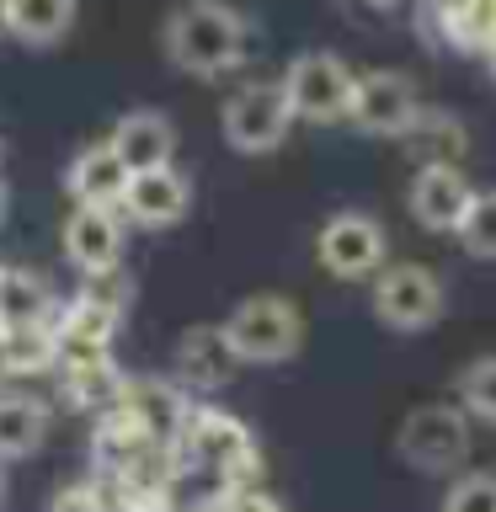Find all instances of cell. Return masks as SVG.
Masks as SVG:
<instances>
[{
	"label": "cell",
	"instance_id": "obj_4",
	"mask_svg": "<svg viewBox=\"0 0 496 512\" xmlns=\"http://www.w3.org/2000/svg\"><path fill=\"white\" fill-rule=\"evenodd\" d=\"M315 256L331 278L342 283H368L384 272V256H390V240H384V224L368 214V208H342L320 224L315 235Z\"/></svg>",
	"mask_w": 496,
	"mask_h": 512
},
{
	"label": "cell",
	"instance_id": "obj_30",
	"mask_svg": "<svg viewBox=\"0 0 496 512\" xmlns=\"http://www.w3.org/2000/svg\"><path fill=\"white\" fill-rule=\"evenodd\" d=\"M6 203H11V198H6V182H0V219H6Z\"/></svg>",
	"mask_w": 496,
	"mask_h": 512
},
{
	"label": "cell",
	"instance_id": "obj_9",
	"mask_svg": "<svg viewBox=\"0 0 496 512\" xmlns=\"http://www.w3.org/2000/svg\"><path fill=\"white\" fill-rule=\"evenodd\" d=\"M406 203H411V219L422 224V230L459 235V224H464V214H470V203H475V187H470V176H464L454 160H427V166L411 176Z\"/></svg>",
	"mask_w": 496,
	"mask_h": 512
},
{
	"label": "cell",
	"instance_id": "obj_5",
	"mask_svg": "<svg viewBox=\"0 0 496 512\" xmlns=\"http://www.w3.org/2000/svg\"><path fill=\"white\" fill-rule=\"evenodd\" d=\"M283 91L299 123H347L352 96H358V75L336 54H299L283 70Z\"/></svg>",
	"mask_w": 496,
	"mask_h": 512
},
{
	"label": "cell",
	"instance_id": "obj_21",
	"mask_svg": "<svg viewBox=\"0 0 496 512\" xmlns=\"http://www.w3.org/2000/svg\"><path fill=\"white\" fill-rule=\"evenodd\" d=\"M0 320L6 326H38L48 320V283L38 272L6 267V288H0Z\"/></svg>",
	"mask_w": 496,
	"mask_h": 512
},
{
	"label": "cell",
	"instance_id": "obj_14",
	"mask_svg": "<svg viewBox=\"0 0 496 512\" xmlns=\"http://www.w3.org/2000/svg\"><path fill=\"white\" fill-rule=\"evenodd\" d=\"M187 448L192 464H203V470H235L240 459L251 454V432L240 416L219 411V406H192L187 411V427L182 438H176Z\"/></svg>",
	"mask_w": 496,
	"mask_h": 512
},
{
	"label": "cell",
	"instance_id": "obj_23",
	"mask_svg": "<svg viewBox=\"0 0 496 512\" xmlns=\"http://www.w3.org/2000/svg\"><path fill=\"white\" fill-rule=\"evenodd\" d=\"M459 246L480 262H496V192H475L470 214L459 224Z\"/></svg>",
	"mask_w": 496,
	"mask_h": 512
},
{
	"label": "cell",
	"instance_id": "obj_3",
	"mask_svg": "<svg viewBox=\"0 0 496 512\" xmlns=\"http://www.w3.org/2000/svg\"><path fill=\"white\" fill-rule=\"evenodd\" d=\"M294 128V107H288L283 80H251L219 107V134L235 155H272Z\"/></svg>",
	"mask_w": 496,
	"mask_h": 512
},
{
	"label": "cell",
	"instance_id": "obj_16",
	"mask_svg": "<svg viewBox=\"0 0 496 512\" xmlns=\"http://www.w3.org/2000/svg\"><path fill=\"white\" fill-rule=\"evenodd\" d=\"M128 176H134V171L123 166V155L112 150V144H91V150H80V155L70 160V171H64V187H70L75 203L118 208Z\"/></svg>",
	"mask_w": 496,
	"mask_h": 512
},
{
	"label": "cell",
	"instance_id": "obj_17",
	"mask_svg": "<svg viewBox=\"0 0 496 512\" xmlns=\"http://www.w3.org/2000/svg\"><path fill=\"white\" fill-rule=\"evenodd\" d=\"M123 406L139 416V427L150 432L155 443H176V438H182V427H187L192 400H187L182 384H171V379H139V384H128V390H123Z\"/></svg>",
	"mask_w": 496,
	"mask_h": 512
},
{
	"label": "cell",
	"instance_id": "obj_29",
	"mask_svg": "<svg viewBox=\"0 0 496 512\" xmlns=\"http://www.w3.org/2000/svg\"><path fill=\"white\" fill-rule=\"evenodd\" d=\"M0 38H11V0H0Z\"/></svg>",
	"mask_w": 496,
	"mask_h": 512
},
{
	"label": "cell",
	"instance_id": "obj_8",
	"mask_svg": "<svg viewBox=\"0 0 496 512\" xmlns=\"http://www.w3.org/2000/svg\"><path fill=\"white\" fill-rule=\"evenodd\" d=\"M416 118H422V96L400 70H368L358 75V96H352V118L363 134L374 139H400L411 134Z\"/></svg>",
	"mask_w": 496,
	"mask_h": 512
},
{
	"label": "cell",
	"instance_id": "obj_6",
	"mask_svg": "<svg viewBox=\"0 0 496 512\" xmlns=\"http://www.w3.org/2000/svg\"><path fill=\"white\" fill-rule=\"evenodd\" d=\"M443 278L422 262H395L374 278V315L390 331H427L443 320Z\"/></svg>",
	"mask_w": 496,
	"mask_h": 512
},
{
	"label": "cell",
	"instance_id": "obj_25",
	"mask_svg": "<svg viewBox=\"0 0 496 512\" xmlns=\"http://www.w3.org/2000/svg\"><path fill=\"white\" fill-rule=\"evenodd\" d=\"M443 512H496V470H470L443 491Z\"/></svg>",
	"mask_w": 496,
	"mask_h": 512
},
{
	"label": "cell",
	"instance_id": "obj_12",
	"mask_svg": "<svg viewBox=\"0 0 496 512\" xmlns=\"http://www.w3.org/2000/svg\"><path fill=\"white\" fill-rule=\"evenodd\" d=\"M192 208V182L176 166H155V171H134L123 187L118 214H128L144 230H166V224H182Z\"/></svg>",
	"mask_w": 496,
	"mask_h": 512
},
{
	"label": "cell",
	"instance_id": "obj_2",
	"mask_svg": "<svg viewBox=\"0 0 496 512\" xmlns=\"http://www.w3.org/2000/svg\"><path fill=\"white\" fill-rule=\"evenodd\" d=\"M224 331H230L240 363H288L304 347V315L283 294H246L224 315Z\"/></svg>",
	"mask_w": 496,
	"mask_h": 512
},
{
	"label": "cell",
	"instance_id": "obj_19",
	"mask_svg": "<svg viewBox=\"0 0 496 512\" xmlns=\"http://www.w3.org/2000/svg\"><path fill=\"white\" fill-rule=\"evenodd\" d=\"M80 0H11V38L27 48H54L75 27Z\"/></svg>",
	"mask_w": 496,
	"mask_h": 512
},
{
	"label": "cell",
	"instance_id": "obj_10",
	"mask_svg": "<svg viewBox=\"0 0 496 512\" xmlns=\"http://www.w3.org/2000/svg\"><path fill=\"white\" fill-rule=\"evenodd\" d=\"M64 256L86 272V278H112L123 262V224L118 208H91L75 203L64 219Z\"/></svg>",
	"mask_w": 496,
	"mask_h": 512
},
{
	"label": "cell",
	"instance_id": "obj_11",
	"mask_svg": "<svg viewBox=\"0 0 496 512\" xmlns=\"http://www.w3.org/2000/svg\"><path fill=\"white\" fill-rule=\"evenodd\" d=\"M240 368L246 363H240L224 320L219 326H187L176 336V384H182V390H224Z\"/></svg>",
	"mask_w": 496,
	"mask_h": 512
},
{
	"label": "cell",
	"instance_id": "obj_7",
	"mask_svg": "<svg viewBox=\"0 0 496 512\" xmlns=\"http://www.w3.org/2000/svg\"><path fill=\"white\" fill-rule=\"evenodd\" d=\"M400 459L427 475H454L470 459V422L459 406H416L400 422Z\"/></svg>",
	"mask_w": 496,
	"mask_h": 512
},
{
	"label": "cell",
	"instance_id": "obj_28",
	"mask_svg": "<svg viewBox=\"0 0 496 512\" xmlns=\"http://www.w3.org/2000/svg\"><path fill=\"white\" fill-rule=\"evenodd\" d=\"M11 374V326L0 320V379Z\"/></svg>",
	"mask_w": 496,
	"mask_h": 512
},
{
	"label": "cell",
	"instance_id": "obj_20",
	"mask_svg": "<svg viewBox=\"0 0 496 512\" xmlns=\"http://www.w3.org/2000/svg\"><path fill=\"white\" fill-rule=\"evenodd\" d=\"M123 374L112 363H75L59 374V395L70 411H112L123 400Z\"/></svg>",
	"mask_w": 496,
	"mask_h": 512
},
{
	"label": "cell",
	"instance_id": "obj_26",
	"mask_svg": "<svg viewBox=\"0 0 496 512\" xmlns=\"http://www.w3.org/2000/svg\"><path fill=\"white\" fill-rule=\"evenodd\" d=\"M48 512H107L102 496H96V486H86V480H75V486L54 491V502H48Z\"/></svg>",
	"mask_w": 496,
	"mask_h": 512
},
{
	"label": "cell",
	"instance_id": "obj_13",
	"mask_svg": "<svg viewBox=\"0 0 496 512\" xmlns=\"http://www.w3.org/2000/svg\"><path fill=\"white\" fill-rule=\"evenodd\" d=\"M59 331V368L75 363H112V331H118V304L80 294L70 310L54 320Z\"/></svg>",
	"mask_w": 496,
	"mask_h": 512
},
{
	"label": "cell",
	"instance_id": "obj_24",
	"mask_svg": "<svg viewBox=\"0 0 496 512\" xmlns=\"http://www.w3.org/2000/svg\"><path fill=\"white\" fill-rule=\"evenodd\" d=\"M459 400H464L470 416L496 427V358H475L470 368H464L459 374Z\"/></svg>",
	"mask_w": 496,
	"mask_h": 512
},
{
	"label": "cell",
	"instance_id": "obj_15",
	"mask_svg": "<svg viewBox=\"0 0 496 512\" xmlns=\"http://www.w3.org/2000/svg\"><path fill=\"white\" fill-rule=\"evenodd\" d=\"M107 144L123 155L128 171H155V166H171L176 160V123L155 107H134L118 118Z\"/></svg>",
	"mask_w": 496,
	"mask_h": 512
},
{
	"label": "cell",
	"instance_id": "obj_1",
	"mask_svg": "<svg viewBox=\"0 0 496 512\" xmlns=\"http://www.w3.org/2000/svg\"><path fill=\"white\" fill-rule=\"evenodd\" d=\"M166 59L176 70L198 75V80H219L246 59V16L224 0H187L166 16Z\"/></svg>",
	"mask_w": 496,
	"mask_h": 512
},
{
	"label": "cell",
	"instance_id": "obj_31",
	"mask_svg": "<svg viewBox=\"0 0 496 512\" xmlns=\"http://www.w3.org/2000/svg\"><path fill=\"white\" fill-rule=\"evenodd\" d=\"M491 75H496V32H491Z\"/></svg>",
	"mask_w": 496,
	"mask_h": 512
},
{
	"label": "cell",
	"instance_id": "obj_18",
	"mask_svg": "<svg viewBox=\"0 0 496 512\" xmlns=\"http://www.w3.org/2000/svg\"><path fill=\"white\" fill-rule=\"evenodd\" d=\"M48 438V406L38 395L0 390V459H27Z\"/></svg>",
	"mask_w": 496,
	"mask_h": 512
},
{
	"label": "cell",
	"instance_id": "obj_27",
	"mask_svg": "<svg viewBox=\"0 0 496 512\" xmlns=\"http://www.w3.org/2000/svg\"><path fill=\"white\" fill-rule=\"evenodd\" d=\"M219 512H283V502L272 491H262V486H235L230 496H224Z\"/></svg>",
	"mask_w": 496,
	"mask_h": 512
},
{
	"label": "cell",
	"instance_id": "obj_33",
	"mask_svg": "<svg viewBox=\"0 0 496 512\" xmlns=\"http://www.w3.org/2000/svg\"><path fill=\"white\" fill-rule=\"evenodd\" d=\"M0 288H6V267H0Z\"/></svg>",
	"mask_w": 496,
	"mask_h": 512
},
{
	"label": "cell",
	"instance_id": "obj_32",
	"mask_svg": "<svg viewBox=\"0 0 496 512\" xmlns=\"http://www.w3.org/2000/svg\"><path fill=\"white\" fill-rule=\"evenodd\" d=\"M0 502H6V475H0Z\"/></svg>",
	"mask_w": 496,
	"mask_h": 512
},
{
	"label": "cell",
	"instance_id": "obj_22",
	"mask_svg": "<svg viewBox=\"0 0 496 512\" xmlns=\"http://www.w3.org/2000/svg\"><path fill=\"white\" fill-rule=\"evenodd\" d=\"M59 368V331L38 320V326H11V374H43Z\"/></svg>",
	"mask_w": 496,
	"mask_h": 512
}]
</instances>
